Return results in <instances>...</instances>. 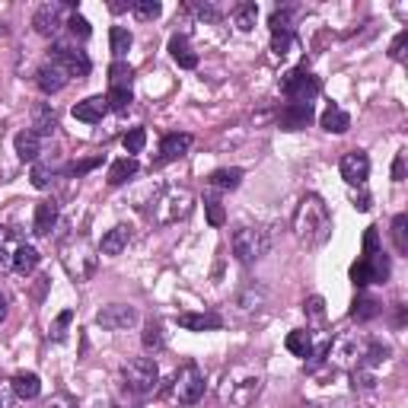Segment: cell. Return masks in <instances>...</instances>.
I'll list each match as a JSON object with an SVG mask.
<instances>
[{
  "label": "cell",
  "instance_id": "cell-48",
  "mask_svg": "<svg viewBox=\"0 0 408 408\" xmlns=\"http://www.w3.org/2000/svg\"><path fill=\"white\" fill-rule=\"evenodd\" d=\"M290 45H294V32H277L275 39H271V51L281 58V54L290 51Z\"/></svg>",
  "mask_w": 408,
  "mask_h": 408
},
{
  "label": "cell",
  "instance_id": "cell-10",
  "mask_svg": "<svg viewBox=\"0 0 408 408\" xmlns=\"http://www.w3.org/2000/svg\"><path fill=\"white\" fill-rule=\"evenodd\" d=\"M312 118H316L312 102H287V106L277 112V125H281L284 131H303Z\"/></svg>",
  "mask_w": 408,
  "mask_h": 408
},
{
  "label": "cell",
  "instance_id": "cell-33",
  "mask_svg": "<svg viewBox=\"0 0 408 408\" xmlns=\"http://www.w3.org/2000/svg\"><path fill=\"white\" fill-rule=\"evenodd\" d=\"M370 262V275H373V284H386L389 281V271H392V265H389V255L379 249L377 255H370L367 258Z\"/></svg>",
  "mask_w": 408,
  "mask_h": 408
},
{
  "label": "cell",
  "instance_id": "cell-12",
  "mask_svg": "<svg viewBox=\"0 0 408 408\" xmlns=\"http://www.w3.org/2000/svg\"><path fill=\"white\" fill-rule=\"evenodd\" d=\"M61 16H64V4H42L32 16V26L39 36H54L61 29Z\"/></svg>",
  "mask_w": 408,
  "mask_h": 408
},
{
  "label": "cell",
  "instance_id": "cell-13",
  "mask_svg": "<svg viewBox=\"0 0 408 408\" xmlns=\"http://www.w3.org/2000/svg\"><path fill=\"white\" fill-rule=\"evenodd\" d=\"M67 80H71V77H67V73L61 71V67L54 64V61H45V64L36 71V83H39V90L49 93V96H54V93L64 90Z\"/></svg>",
  "mask_w": 408,
  "mask_h": 408
},
{
  "label": "cell",
  "instance_id": "cell-24",
  "mask_svg": "<svg viewBox=\"0 0 408 408\" xmlns=\"http://www.w3.org/2000/svg\"><path fill=\"white\" fill-rule=\"evenodd\" d=\"M134 173H138V160H134V156H121V160H115L112 166H108L106 179H108V185H125Z\"/></svg>",
  "mask_w": 408,
  "mask_h": 408
},
{
  "label": "cell",
  "instance_id": "cell-54",
  "mask_svg": "<svg viewBox=\"0 0 408 408\" xmlns=\"http://www.w3.org/2000/svg\"><path fill=\"white\" fill-rule=\"evenodd\" d=\"M355 208L357 210H370V195H360V198H355Z\"/></svg>",
  "mask_w": 408,
  "mask_h": 408
},
{
  "label": "cell",
  "instance_id": "cell-8",
  "mask_svg": "<svg viewBox=\"0 0 408 408\" xmlns=\"http://www.w3.org/2000/svg\"><path fill=\"white\" fill-rule=\"evenodd\" d=\"M51 61L67 73V77H77V80L90 77V71H93L86 51L71 49V45H54V49H51Z\"/></svg>",
  "mask_w": 408,
  "mask_h": 408
},
{
  "label": "cell",
  "instance_id": "cell-34",
  "mask_svg": "<svg viewBox=\"0 0 408 408\" xmlns=\"http://www.w3.org/2000/svg\"><path fill=\"white\" fill-rule=\"evenodd\" d=\"M134 102L131 90H121V86H108V96H106V106L112 108V112H125L128 106Z\"/></svg>",
  "mask_w": 408,
  "mask_h": 408
},
{
  "label": "cell",
  "instance_id": "cell-29",
  "mask_svg": "<svg viewBox=\"0 0 408 408\" xmlns=\"http://www.w3.org/2000/svg\"><path fill=\"white\" fill-rule=\"evenodd\" d=\"M131 77H134V67L128 61H112L108 64V83L121 86V90H131Z\"/></svg>",
  "mask_w": 408,
  "mask_h": 408
},
{
  "label": "cell",
  "instance_id": "cell-41",
  "mask_svg": "<svg viewBox=\"0 0 408 408\" xmlns=\"http://www.w3.org/2000/svg\"><path fill=\"white\" fill-rule=\"evenodd\" d=\"M96 166H102V156H86V160H73L71 166H67V175H86L90 169H96Z\"/></svg>",
  "mask_w": 408,
  "mask_h": 408
},
{
  "label": "cell",
  "instance_id": "cell-44",
  "mask_svg": "<svg viewBox=\"0 0 408 408\" xmlns=\"http://www.w3.org/2000/svg\"><path fill=\"white\" fill-rule=\"evenodd\" d=\"M290 16H294L290 10H275L271 13V19H268L271 36H277V32H290Z\"/></svg>",
  "mask_w": 408,
  "mask_h": 408
},
{
  "label": "cell",
  "instance_id": "cell-30",
  "mask_svg": "<svg viewBox=\"0 0 408 408\" xmlns=\"http://www.w3.org/2000/svg\"><path fill=\"white\" fill-rule=\"evenodd\" d=\"M39 265V253L32 246H19L16 253H13V268H16V275H32Z\"/></svg>",
  "mask_w": 408,
  "mask_h": 408
},
{
  "label": "cell",
  "instance_id": "cell-55",
  "mask_svg": "<svg viewBox=\"0 0 408 408\" xmlns=\"http://www.w3.org/2000/svg\"><path fill=\"white\" fill-rule=\"evenodd\" d=\"M4 319H6V297L0 294V322H4Z\"/></svg>",
  "mask_w": 408,
  "mask_h": 408
},
{
  "label": "cell",
  "instance_id": "cell-51",
  "mask_svg": "<svg viewBox=\"0 0 408 408\" xmlns=\"http://www.w3.org/2000/svg\"><path fill=\"white\" fill-rule=\"evenodd\" d=\"M405 45H408V29H402V32H399V36H396V42H392L389 54H392V58H396V61H402V58H405Z\"/></svg>",
  "mask_w": 408,
  "mask_h": 408
},
{
  "label": "cell",
  "instance_id": "cell-49",
  "mask_svg": "<svg viewBox=\"0 0 408 408\" xmlns=\"http://www.w3.org/2000/svg\"><path fill=\"white\" fill-rule=\"evenodd\" d=\"M379 253V230L377 227H367V233H364V258H370V255H377Z\"/></svg>",
  "mask_w": 408,
  "mask_h": 408
},
{
  "label": "cell",
  "instance_id": "cell-28",
  "mask_svg": "<svg viewBox=\"0 0 408 408\" xmlns=\"http://www.w3.org/2000/svg\"><path fill=\"white\" fill-rule=\"evenodd\" d=\"M284 345H287V351H290L294 357H303V360H306V357H310V351H312V332H306V329L290 332Z\"/></svg>",
  "mask_w": 408,
  "mask_h": 408
},
{
  "label": "cell",
  "instance_id": "cell-47",
  "mask_svg": "<svg viewBox=\"0 0 408 408\" xmlns=\"http://www.w3.org/2000/svg\"><path fill=\"white\" fill-rule=\"evenodd\" d=\"M71 319H73V310H64L58 319H54V325H51V338H54V342H61V338L67 335V325H71Z\"/></svg>",
  "mask_w": 408,
  "mask_h": 408
},
{
  "label": "cell",
  "instance_id": "cell-23",
  "mask_svg": "<svg viewBox=\"0 0 408 408\" xmlns=\"http://www.w3.org/2000/svg\"><path fill=\"white\" fill-rule=\"evenodd\" d=\"M243 182V169H217V173L208 175V185L217 188V192H233V188H240Z\"/></svg>",
  "mask_w": 408,
  "mask_h": 408
},
{
  "label": "cell",
  "instance_id": "cell-15",
  "mask_svg": "<svg viewBox=\"0 0 408 408\" xmlns=\"http://www.w3.org/2000/svg\"><path fill=\"white\" fill-rule=\"evenodd\" d=\"M106 112H108L106 96H90V99L77 102V106L71 108V115L77 121H83V125H96V121H102V115H106Z\"/></svg>",
  "mask_w": 408,
  "mask_h": 408
},
{
  "label": "cell",
  "instance_id": "cell-56",
  "mask_svg": "<svg viewBox=\"0 0 408 408\" xmlns=\"http://www.w3.org/2000/svg\"><path fill=\"white\" fill-rule=\"evenodd\" d=\"M4 255H6V253H4V249H0V268H4Z\"/></svg>",
  "mask_w": 408,
  "mask_h": 408
},
{
  "label": "cell",
  "instance_id": "cell-42",
  "mask_svg": "<svg viewBox=\"0 0 408 408\" xmlns=\"http://www.w3.org/2000/svg\"><path fill=\"white\" fill-rule=\"evenodd\" d=\"M192 13L198 19H204V23H220V16H223L217 4H192Z\"/></svg>",
  "mask_w": 408,
  "mask_h": 408
},
{
  "label": "cell",
  "instance_id": "cell-4",
  "mask_svg": "<svg viewBox=\"0 0 408 408\" xmlns=\"http://www.w3.org/2000/svg\"><path fill=\"white\" fill-rule=\"evenodd\" d=\"M121 379H125L128 392L147 396V392H153L156 383H160V367H156L153 357H134L121 367Z\"/></svg>",
  "mask_w": 408,
  "mask_h": 408
},
{
  "label": "cell",
  "instance_id": "cell-37",
  "mask_svg": "<svg viewBox=\"0 0 408 408\" xmlns=\"http://www.w3.org/2000/svg\"><path fill=\"white\" fill-rule=\"evenodd\" d=\"M351 284H355V287H367V284H373V275H370V262H367L364 255H360L357 262L351 265Z\"/></svg>",
  "mask_w": 408,
  "mask_h": 408
},
{
  "label": "cell",
  "instance_id": "cell-36",
  "mask_svg": "<svg viewBox=\"0 0 408 408\" xmlns=\"http://www.w3.org/2000/svg\"><path fill=\"white\" fill-rule=\"evenodd\" d=\"M141 342H144V348L147 351H160L163 348V342H166V338H163V325L160 322H147L144 325V335H141Z\"/></svg>",
  "mask_w": 408,
  "mask_h": 408
},
{
  "label": "cell",
  "instance_id": "cell-38",
  "mask_svg": "<svg viewBox=\"0 0 408 408\" xmlns=\"http://www.w3.org/2000/svg\"><path fill=\"white\" fill-rule=\"evenodd\" d=\"M204 214H208V223L210 227H223L227 223V210L217 198H204Z\"/></svg>",
  "mask_w": 408,
  "mask_h": 408
},
{
  "label": "cell",
  "instance_id": "cell-50",
  "mask_svg": "<svg viewBox=\"0 0 408 408\" xmlns=\"http://www.w3.org/2000/svg\"><path fill=\"white\" fill-rule=\"evenodd\" d=\"M355 386H360V389H373V386H377V377L367 373L364 367H357V370H355Z\"/></svg>",
  "mask_w": 408,
  "mask_h": 408
},
{
  "label": "cell",
  "instance_id": "cell-7",
  "mask_svg": "<svg viewBox=\"0 0 408 408\" xmlns=\"http://www.w3.org/2000/svg\"><path fill=\"white\" fill-rule=\"evenodd\" d=\"M173 396L179 399V405H195L204 396V373L198 364H185L173 379Z\"/></svg>",
  "mask_w": 408,
  "mask_h": 408
},
{
  "label": "cell",
  "instance_id": "cell-9",
  "mask_svg": "<svg viewBox=\"0 0 408 408\" xmlns=\"http://www.w3.org/2000/svg\"><path fill=\"white\" fill-rule=\"evenodd\" d=\"M96 322L106 332H125V329H131V325H138V310L128 303H108L96 312Z\"/></svg>",
  "mask_w": 408,
  "mask_h": 408
},
{
  "label": "cell",
  "instance_id": "cell-40",
  "mask_svg": "<svg viewBox=\"0 0 408 408\" xmlns=\"http://www.w3.org/2000/svg\"><path fill=\"white\" fill-rule=\"evenodd\" d=\"M51 175H54L51 163H36V166H32V185H36V188H49Z\"/></svg>",
  "mask_w": 408,
  "mask_h": 408
},
{
  "label": "cell",
  "instance_id": "cell-14",
  "mask_svg": "<svg viewBox=\"0 0 408 408\" xmlns=\"http://www.w3.org/2000/svg\"><path fill=\"white\" fill-rule=\"evenodd\" d=\"M175 322H179L182 329H188V332H214V329H220L223 325V319L217 316V312H179Z\"/></svg>",
  "mask_w": 408,
  "mask_h": 408
},
{
  "label": "cell",
  "instance_id": "cell-53",
  "mask_svg": "<svg viewBox=\"0 0 408 408\" xmlns=\"http://www.w3.org/2000/svg\"><path fill=\"white\" fill-rule=\"evenodd\" d=\"M405 179V153H396L392 160V182H402Z\"/></svg>",
  "mask_w": 408,
  "mask_h": 408
},
{
  "label": "cell",
  "instance_id": "cell-20",
  "mask_svg": "<svg viewBox=\"0 0 408 408\" xmlns=\"http://www.w3.org/2000/svg\"><path fill=\"white\" fill-rule=\"evenodd\" d=\"M169 54H173V61L179 67H185V71H195V67H198V54L192 51V45H188L185 36H173V39H169Z\"/></svg>",
  "mask_w": 408,
  "mask_h": 408
},
{
  "label": "cell",
  "instance_id": "cell-6",
  "mask_svg": "<svg viewBox=\"0 0 408 408\" xmlns=\"http://www.w3.org/2000/svg\"><path fill=\"white\" fill-rule=\"evenodd\" d=\"M281 90H284V96L294 102H312L319 96V90H322V83L306 67H294V71H287L281 77Z\"/></svg>",
  "mask_w": 408,
  "mask_h": 408
},
{
  "label": "cell",
  "instance_id": "cell-35",
  "mask_svg": "<svg viewBox=\"0 0 408 408\" xmlns=\"http://www.w3.org/2000/svg\"><path fill=\"white\" fill-rule=\"evenodd\" d=\"M392 243L402 255H408V214H399L392 220Z\"/></svg>",
  "mask_w": 408,
  "mask_h": 408
},
{
  "label": "cell",
  "instance_id": "cell-52",
  "mask_svg": "<svg viewBox=\"0 0 408 408\" xmlns=\"http://www.w3.org/2000/svg\"><path fill=\"white\" fill-rule=\"evenodd\" d=\"M39 408H77V402H73L71 396H64V392H61V396H51L49 402H42Z\"/></svg>",
  "mask_w": 408,
  "mask_h": 408
},
{
  "label": "cell",
  "instance_id": "cell-11",
  "mask_svg": "<svg viewBox=\"0 0 408 408\" xmlns=\"http://www.w3.org/2000/svg\"><path fill=\"white\" fill-rule=\"evenodd\" d=\"M342 179L348 182V185H364L367 175H370V156L364 151H351L342 156Z\"/></svg>",
  "mask_w": 408,
  "mask_h": 408
},
{
  "label": "cell",
  "instance_id": "cell-18",
  "mask_svg": "<svg viewBox=\"0 0 408 408\" xmlns=\"http://www.w3.org/2000/svg\"><path fill=\"white\" fill-rule=\"evenodd\" d=\"M13 144H16V156L23 163H36L39 153H42V138H39L36 131H29V128H26V131H19Z\"/></svg>",
  "mask_w": 408,
  "mask_h": 408
},
{
  "label": "cell",
  "instance_id": "cell-32",
  "mask_svg": "<svg viewBox=\"0 0 408 408\" xmlns=\"http://www.w3.org/2000/svg\"><path fill=\"white\" fill-rule=\"evenodd\" d=\"M255 16H258V4H253V0H246V4H240V6H236V10H233L236 29H240V32H253Z\"/></svg>",
  "mask_w": 408,
  "mask_h": 408
},
{
  "label": "cell",
  "instance_id": "cell-25",
  "mask_svg": "<svg viewBox=\"0 0 408 408\" xmlns=\"http://www.w3.org/2000/svg\"><path fill=\"white\" fill-rule=\"evenodd\" d=\"M13 392L29 402V399H36L39 392H42V379H39L36 373H16V377H13Z\"/></svg>",
  "mask_w": 408,
  "mask_h": 408
},
{
  "label": "cell",
  "instance_id": "cell-26",
  "mask_svg": "<svg viewBox=\"0 0 408 408\" xmlns=\"http://www.w3.org/2000/svg\"><path fill=\"white\" fill-rule=\"evenodd\" d=\"M379 312H383V306H379V300H373V297H357V300L351 303V319H355V322H370Z\"/></svg>",
  "mask_w": 408,
  "mask_h": 408
},
{
  "label": "cell",
  "instance_id": "cell-2",
  "mask_svg": "<svg viewBox=\"0 0 408 408\" xmlns=\"http://www.w3.org/2000/svg\"><path fill=\"white\" fill-rule=\"evenodd\" d=\"M262 392V377L255 370H233L227 377V386L220 389V399L227 402L230 408H249L258 399Z\"/></svg>",
  "mask_w": 408,
  "mask_h": 408
},
{
  "label": "cell",
  "instance_id": "cell-39",
  "mask_svg": "<svg viewBox=\"0 0 408 408\" xmlns=\"http://www.w3.org/2000/svg\"><path fill=\"white\" fill-rule=\"evenodd\" d=\"M121 144H125L128 153H141V151H144V144H147V131H144V128H131V131L121 138Z\"/></svg>",
  "mask_w": 408,
  "mask_h": 408
},
{
  "label": "cell",
  "instance_id": "cell-22",
  "mask_svg": "<svg viewBox=\"0 0 408 408\" xmlns=\"http://www.w3.org/2000/svg\"><path fill=\"white\" fill-rule=\"evenodd\" d=\"M319 121H322V128H325L329 134H345V131L351 128V115L345 112L342 106H335V102H332V106L325 108L322 118H319Z\"/></svg>",
  "mask_w": 408,
  "mask_h": 408
},
{
  "label": "cell",
  "instance_id": "cell-16",
  "mask_svg": "<svg viewBox=\"0 0 408 408\" xmlns=\"http://www.w3.org/2000/svg\"><path fill=\"white\" fill-rule=\"evenodd\" d=\"M54 128H58V115H54V108L49 102H36L32 106V128L29 131H36L39 138H51Z\"/></svg>",
  "mask_w": 408,
  "mask_h": 408
},
{
  "label": "cell",
  "instance_id": "cell-27",
  "mask_svg": "<svg viewBox=\"0 0 408 408\" xmlns=\"http://www.w3.org/2000/svg\"><path fill=\"white\" fill-rule=\"evenodd\" d=\"M386 357H389V348H386L383 342H367V345H364V351H360L357 367L370 370V367H379V364H383Z\"/></svg>",
  "mask_w": 408,
  "mask_h": 408
},
{
  "label": "cell",
  "instance_id": "cell-17",
  "mask_svg": "<svg viewBox=\"0 0 408 408\" xmlns=\"http://www.w3.org/2000/svg\"><path fill=\"white\" fill-rule=\"evenodd\" d=\"M192 151V134H166V138L160 141V160L169 163V160H179V156H185Z\"/></svg>",
  "mask_w": 408,
  "mask_h": 408
},
{
  "label": "cell",
  "instance_id": "cell-21",
  "mask_svg": "<svg viewBox=\"0 0 408 408\" xmlns=\"http://www.w3.org/2000/svg\"><path fill=\"white\" fill-rule=\"evenodd\" d=\"M54 223H58V204H54V201H39L36 204V220H32V230H36L39 236H49Z\"/></svg>",
  "mask_w": 408,
  "mask_h": 408
},
{
  "label": "cell",
  "instance_id": "cell-3",
  "mask_svg": "<svg viewBox=\"0 0 408 408\" xmlns=\"http://www.w3.org/2000/svg\"><path fill=\"white\" fill-rule=\"evenodd\" d=\"M192 204H195V195L188 192V188H166V192L156 198L151 214L160 227H173V223L185 220V217L192 214Z\"/></svg>",
  "mask_w": 408,
  "mask_h": 408
},
{
  "label": "cell",
  "instance_id": "cell-45",
  "mask_svg": "<svg viewBox=\"0 0 408 408\" xmlns=\"http://www.w3.org/2000/svg\"><path fill=\"white\" fill-rule=\"evenodd\" d=\"M67 29H71V36L77 39H90V23H86V16H80V13H73L71 19H67Z\"/></svg>",
  "mask_w": 408,
  "mask_h": 408
},
{
  "label": "cell",
  "instance_id": "cell-31",
  "mask_svg": "<svg viewBox=\"0 0 408 408\" xmlns=\"http://www.w3.org/2000/svg\"><path fill=\"white\" fill-rule=\"evenodd\" d=\"M131 32L125 29V26H112V32H108V45H112V54L115 61H121L128 54V49H131Z\"/></svg>",
  "mask_w": 408,
  "mask_h": 408
},
{
  "label": "cell",
  "instance_id": "cell-19",
  "mask_svg": "<svg viewBox=\"0 0 408 408\" xmlns=\"http://www.w3.org/2000/svg\"><path fill=\"white\" fill-rule=\"evenodd\" d=\"M128 243H131V230L118 223V227H112L106 236H102L99 249H102V255H121L128 249Z\"/></svg>",
  "mask_w": 408,
  "mask_h": 408
},
{
  "label": "cell",
  "instance_id": "cell-57",
  "mask_svg": "<svg viewBox=\"0 0 408 408\" xmlns=\"http://www.w3.org/2000/svg\"><path fill=\"white\" fill-rule=\"evenodd\" d=\"M0 138H4V121H0Z\"/></svg>",
  "mask_w": 408,
  "mask_h": 408
},
{
  "label": "cell",
  "instance_id": "cell-43",
  "mask_svg": "<svg viewBox=\"0 0 408 408\" xmlns=\"http://www.w3.org/2000/svg\"><path fill=\"white\" fill-rule=\"evenodd\" d=\"M160 13H163V6L156 4V0H138V4H134V16L144 19V23L147 19H156Z\"/></svg>",
  "mask_w": 408,
  "mask_h": 408
},
{
  "label": "cell",
  "instance_id": "cell-1",
  "mask_svg": "<svg viewBox=\"0 0 408 408\" xmlns=\"http://www.w3.org/2000/svg\"><path fill=\"white\" fill-rule=\"evenodd\" d=\"M294 233L306 246H322L332 233V214L329 204L319 195H303L294 210Z\"/></svg>",
  "mask_w": 408,
  "mask_h": 408
},
{
  "label": "cell",
  "instance_id": "cell-46",
  "mask_svg": "<svg viewBox=\"0 0 408 408\" xmlns=\"http://www.w3.org/2000/svg\"><path fill=\"white\" fill-rule=\"evenodd\" d=\"M303 310H306V316H310L312 322H322V319H325V300H322V297H310Z\"/></svg>",
  "mask_w": 408,
  "mask_h": 408
},
{
  "label": "cell",
  "instance_id": "cell-5",
  "mask_svg": "<svg viewBox=\"0 0 408 408\" xmlns=\"http://www.w3.org/2000/svg\"><path fill=\"white\" fill-rule=\"evenodd\" d=\"M271 249V236L268 230L262 227H240L233 233V255L240 258L243 265H253L258 258H265Z\"/></svg>",
  "mask_w": 408,
  "mask_h": 408
}]
</instances>
